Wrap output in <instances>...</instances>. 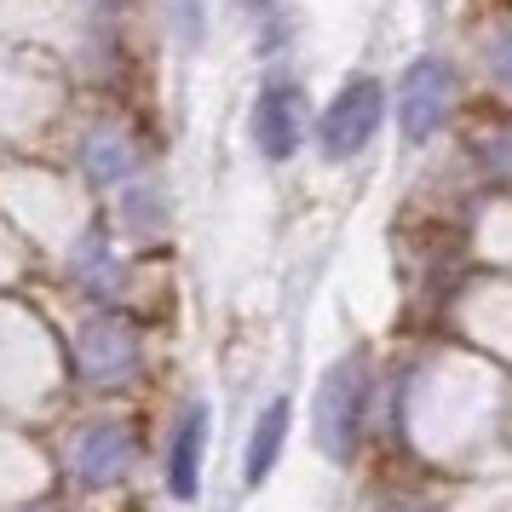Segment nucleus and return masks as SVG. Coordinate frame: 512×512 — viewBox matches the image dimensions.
Returning <instances> with one entry per match:
<instances>
[{"label": "nucleus", "mask_w": 512, "mask_h": 512, "mask_svg": "<svg viewBox=\"0 0 512 512\" xmlns=\"http://www.w3.org/2000/svg\"><path fill=\"white\" fill-rule=\"evenodd\" d=\"M254 144L265 162H288L305 144V93L294 81H271L265 93L254 98Z\"/></svg>", "instance_id": "20e7f679"}, {"label": "nucleus", "mask_w": 512, "mask_h": 512, "mask_svg": "<svg viewBox=\"0 0 512 512\" xmlns=\"http://www.w3.org/2000/svg\"><path fill=\"white\" fill-rule=\"evenodd\" d=\"M81 369H87V380H98V386L127 380V374L139 369V334L127 323H116V317L87 323L81 328Z\"/></svg>", "instance_id": "39448f33"}, {"label": "nucleus", "mask_w": 512, "mask_h": 512, "mask_svg": "<svg viewBox=\"0 0 512 512\" xmlns=\"http://www.w3.org/2000/svg\"><path fill=\"white\" fill-rule=\"evenodd\" d=\"M248 12H277V0H248Z\"/></svg>", "instance_id": "4468645a"}, {"label": "nucleus", "mask_w": 512, "mask_h": 512, "mask_svg": "<svg viewBox=\"0 0 512 512\" xmlns=\"http://www.w3.org/2000/svg\"><path fill=\"white\" fill-rule=\"evenodd\" d=\"M489 64H495V75L507 81V93H512V24H501L489 35Z\"/></svg>", "instance_id": "f8f14e48"}, {"label": "nucleus", "mask_w": 512, "mask_h": 512, "mask_svg": "<svg viewBox=\"0 0 512 512\" xmlns=\"http://www.w3.org/2000/svg\"><path fill=\"white\" fill-rule=\"evenodd\" d=\"M363 420H369V357L346 351L317 386V443H323L328 461H351V449L363 438Z\"/></svg>", "instance_id": "f257e3e1"}, {"label": "nucleus", "mask_w": 512, "mask_h": 512, "mask_svg": "<svg viewBox=\"0 0 512 512\" xmlns=\"http://www.w3.org/2000/svg\"><path fill=\"white\" fill-rule=\"evenodd\" d=\"M202 449H208V403H185V415L173 426V449H167V489L179 501H196L202 489Z\"/></svg>", "instance_id": "423d86ee"}, {"label": "nucleus", "mask_w": 512, "mask_h": 512, "mask_svg": "<svg viewBox=\"0 0 512 512\" xmlns=\"http://www.w3.org/2000/svg\"><path fill=\"white\" fill-rule=\"evenodd\" d=\"M133 162H139V150H133V139L121 127H87L81 133V173H87V185H127Z\"/></svg>", "instance_id": "6e6552de"}, {"label": "nucleus", "mask_w": 512, "mask_h": 512, "mask_svg": "<svg viewBox=\"0 0 512 512\" xmlns=\"http://www.w3.org/2000/svg\"><path fill=\"white\" fill-rule=\"evenodd\" d=\"M173 18H179V35L196 47L202 41V0H173Z\"/></svg>", "instance_id": "ddd939ff"}, {"label": "nucleus", "mask_w": 512, "mask_h": 512, "mask_svg": "<svg viewBox=\"0 0 512 512\" xmlns=\"http://www.w3.org/2000/svg\"><path fill=\"white\" fill-rule=\"evenodd\" d=\"M288 420H294V409H288V397H277L265 415L254 420V438H248V466H242V484L259 489L265 478H271V466L282 461V443H288Z\"/></svg>", "instance_id": "1a4fd4ad"}, {"label": "nucleus", "mask_w": 512, "mask_h": 512, "mask_svg": "<svg viewBox=\"0 0 512 512\" xmlns=\"http://www.w3.org/2000/svg\"><path fill=\"white\" fill-rule=\"evenodd\" d=\"M380 116H386V87L374 75H351L346 87L334 93V104L317 121V150L323 162H351L363 156V144L380 133Z\"/></svg>", "instance_id": "f03ea898"}, {"label": "nucleus", "mask_w": 512, "mask_h": 512, "mask_svg": "<svg viewBox=\"0 0 512 512\" xmlns=\"http://www.w3.org/2000/svg\"><path fill=\"white\" fill-rule=\"evenodd\" d=\"M93 6H104V12H110V6H121V0H93Z\"/></svg>", "instance_id": "2eb2a0df"}, {"label": "nucleus", "mask_w": 512, "mask_h": 512, "mask_svg": "<svg viewBox=\"0 0 512 512\" xmlns=\"http://www.w3.org/2000/svg\"><path fill=\"white\" fill-rule=\"evenodd\" d=\"M70 461H75V478L81 484H116L121 472H127V461H133V443H127L121 426H87L75 438Z\"/></svg>", "instance_id": "0eeeda50"}, {"label": "nucleus", "mask_w": 512, "mask_h": 512, "mask_svg": "<svg viewBox=\"0 0 512 512\" xmlns=\"http://www.w3.org/2000/svg\"><path fill=\"white\" fill-rule=\"evenodd\" d=\"M449 104H455V70L443 64L438 52H420L415 64L403 70V81H397V127H403V139L426 144L443 127Z\"/></svg>", "instance_id": "7ed1b4c3"}, {"label": "nucleus", "mask_w": 512, "mask_h": 512, "mask_svg": "<svg viewBox=\"0 0 512 512\" xmlns=\"http://www.w3.org/2000/svg\"><path fill=\"white\" fill-rule=\"evenodd\" d=\"M70 271H75V282L87 288V294H116V254H110V242L98 231H87L81 242H75V254H70Z\"/></svg>", "instance_id": "9d476101"}, {"label": "nucleus", "mask_w": 512, "mask_h": 512, "mask_svg": "<svg viewBox=\"0 0 512 512\" xmlns=\"http://www.w3.org/2000/svg\"><path fill=\"white\" fill-rule=\"evenodd\" d=\"M121 219H127L139 236H156L162 231V196H156L150 185H133L127 196H121Z\"/></svg>", "instance_id": "9b49d317"}]
</instances>
